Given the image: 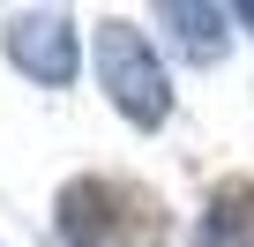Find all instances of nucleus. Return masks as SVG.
Masks as SVG:
<instances>
[{
    "mask_svg": "<svg viewBox=\"0 0 254 247\" xmlns=\"http://www.w3.org/2000/svg\"><path fill=\"white\" fill-rule=\"evenodd\" d=\"M60 232L67 247H165V210L127 180H75L60 187Z\"/></svg>",
    "mask_w": 254,
    "mask_h": 247,
    "instance_id": "obj_1",
    "label": "nucleus"
},
{
    "mask_svg": "<svg viewBox=\"0 0 254 247\" xmlns=\"http://www.w3.org/2000/svg\"><path fill=\"white\" fill-rule=\"evenodd\" d=\"M97 82L112 90V105L135 120V128H157V120L172 112L157 53L142 45V30H127V23H97Z\"/></svg>",
    "mask_w": 254,
    "mask_h": 247,
    "instance_id": "obj_2",
    "label": "nucleus"
},
{
    "mask_svg": "<svg viewBox=\"0 0 254 247\" xmlns=\"http://www.w3.org/2000/svg\"><path fill=\"white\" fill-rule=\"evenodd\" d=\"M8 53H15L23 75H38V82H53V90L75 75V30H67V15H23V23L8 30Z\"/></svg>",
    "mask_w": 254,
    "mask_h": 247,
    "instance_id": "obj_3",
    "label": "nucleus"
},
{
    "mask_svg": "<svg viewBox=\"0 0 254 247\" xmlns=\"http://www.w3.org/2000/svg\"><path fill=\"white\" fill-rule=\"evenodd\" d=\"M202 247H254V187L224 180L202 210Z\"/></svg>",
    "mask_w": 254,
    "mask_h": 247,
    "instance_id": "obj_4",
    "label": "nucleus"
},
{
    "mask_svg": "<svg viewBox=\"0 0 254 247\" xmlns=\"http://www.w3.org/2000/svg\"><path fill=\"white\" fill-rule=\"evenodd\" d=\"M165 23L180 30V53H187V60H202V68L224 60V15H217V8H187V0H172Z\"/></svg>",
    "mask_w": 254,
    "mask_h": 247,
    "instance_id": "obj_5",
    "label": "nucleus"
}]
</instances>
